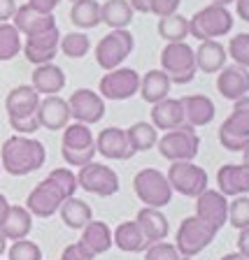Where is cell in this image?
<instances>
[{
    "label": "cell",
    "mask_w": 249,
    "mask_h": 260,
    "mask_svg": "<svg viewBox=\"0 0 249 260\" xmlns=\"http://www.w3.org/2000/svg\"><path fill=\"white\" fill-rule=\"evenodd\" d=\"M170 86H173L170 77L161 68H156V70H149L145 75H140V88H137V93H140V98L145 103L156 105L168 98Z\"/></svg>",
    "instance_id": "f1b7e54d"
},
{
    "label": "cell",
    "mask_w": 249,
    "mask_h": 260,
    "mask_svg": "<svg viewBox=\"0 0 249 260\" xmlns=\"http://www.w3.org/2000/svg\"><path fill=\"white\" fill-rule=\"evenodd\" d=\"M59 214H61V221L68 228H72V230H81L89 221H93L91 205H87V202L75 198V195H72V198H65L63 205L59 207Z\"/></svg>",
    "instance_id": "4dcf8cb0"
},
{
    "label": "cell",
    "mask_w": 249,
    "mask_h": 260,
    "mask_svg": "<svg viewBox=\"0 0 249 260\" xmlns=\"http://www.w3.org/2000/svg\"><path fill=\"white\" fill-rule=\"evenodd\" d=\"M68 107H70V119L79 121V123H87V125L98 123L105 116L103 95L91 91V88H77L68 98Z\"/></svg>",
    "instance_id": "7c38bea8"
},
{
    "label": "cell",
    "mask_w": 249,
    "mask_h": 260,
    "mask_svg": "<svg viewBox=\"0 0 249 260\" xmlns=\"http://www.w3.org/2000/svg\"><path fill=\"white\" fill-rule=\"evenodd\" d=\"M70 21L81 30L100 26V3L98 0H75L70 10Z\"/></svg>",
    "instance_id": "836d02e7"
},
{
    "label": "cell",
    "mask_w": 249,
    "mask_h": 260,
    "mask_svg": "<svg viewBox=\"0 0 249 260\" xmlns=\"http://www.w3.org/2000/svg\"><path fill=\"white\" fill-rule=\"evenodd\" d=\"M47 179L61 190V193L65 195V198H72V195L77 193V188H79V184H77V174L72 172V170H68V168L51 170Z\"/></svg>",
    "instance_id": "ab89813d"
},
{
    "label": "cell",
    "mask_w": 249,
    "mask_h": 260,
    "mask_svg": "<svg viewBox=\"0 0 249 260\" xmlns=\"http://www.w3.org/2000/svg\"><path fill=\"white\" fill-rule=\"evenodd\" d=\"M96 149H87V151H68V149H61V156L63 160L70 165V168H84L87 162H91L96 158Z\"/></svg>",
    "instance_id": "f6af8a7d"
},
{
    "label": "cell",
    "mask_w": 249,
    "mask_h": 260,
    "mask_svg": "<svg viewBox=\"0 0 249 260\" xmlns=\"http://www.w3.org/2000/svg\"><path fill=\"white\" fill-rule=\"evenodd\" d=\"M16 0H0V23L12 21V16L16 12Z\"/></svg>",
    "instance_id": "681fc988"
},
{
    "label": "cell",
    "mask_w": 249,
    "mask_h": 260,
    "mask_svg": "<svg viewBox=\"0 0 249 260\" xmlns=\"http://www.w3.org/2000/svg\"><path fill=\"white\" fill-rule=\"evenodd\" d=\"M126 137H128L130 149L135 153H140V151H149V149L156 146L158 130L152 123H147V121H137V123H133L126 130Z\"/></svg>",
    "instance_id": "e575fe53"
},
{
    "label": "cell",
    "mask_w": 249,
    "mask_h": 260,
    "mask_svg": "<svg viewBox=\"0 0 249 260\" xmlns=\"http://www.w3.org/2000/svg\"><path fill=\"white\" fill-rule=\"evenodd\" d=\"M79 244L93 255V258H96V255H103L114 246L112 230H109V225L105 221H89L87 225L81 228Z\"/></svg>",
    "instance_id": "d4e9b609"
},
{
    "label": "cell",
    "mask_w": 249,
    "mask_h": 260,
    "mask_svg": "<svg viewBox=\"0 0 249 260\" xmlns=\"http://www.w3.org/2000/svg\"><path fill=\"white\" fill-rule=\"evenodd\" d=\"M10 128L14 130V135H28L31 137L33 133H38L40 130V121H38L35 114H33V116H26V119H10Z\"/></svg>",
    "instance_id": "bcb514c9"
},
{
    "label": "cell",
    "mask_w": 249,
    "mask_h": 260,
    "mask_svg": "<svg viewBox=\"0 0 249 260\" xmlns=\"http://www.w3.org/2000/svg\"><path fill=\"white\" fill-rule=\"evenodd\" d=\"M158 35L168 42H186L189 38V19L182 14H170V16H163L158 19V26H156Z\"/></svg>",
    "instance_id": "d590c367"
},
{
    "label": "cell",
    "mask_w": 249,
    "mask_h": 260,
    "mask_svg": "<svg viewBox=\"0 0 249 260\" xmlns=\"http://www.w3.org/2000/svg\"><path fill=\"white\" fill-rule=\"evenodd\" d=\"M156 149L165 160L177 162V160H193L201 151V137L191 125H179L175 130H168L158 135Z\"/></svg>",
    "instance_id": "3957f363"
},
{
    "label": "cell",
    "mask_w": 249,
    "mask_h": 260,
    "mask_svg": "<svg viewBox=\"0 0 249 260\" xmlns=\"http://www.w3.org/2000/svg\"><path fill=\"white\" fill-rule=\"evenodd\" d=\"M135 223L149 244L163 242L170 233V223H168V218H165V214H163L161 209H154V207H142V209L137 211Z\"/></svg>",
    "instance_id": "cb8c5ba5"
},
{
    "label": "cell",
    "mask_w": 249,
    "mask_h": 260,
    "mask_svg": "<svg viewBox=\"0 0 249 260\" xmlns=\"http://www.w3.org/2000/svg\"><path fill=\"white\" fill-rule=\"evenodd\" d=\"M133 190H135L137 200L142 205L154 207V209H161V207L170 205V200H173V188H170L168 179L156 168L140 170L133 177Z\"/></svg>",
    "instance_id": "5b68a950"
},
{
    "label": "cell",
    "mask_w": 249,
    "mask_h": 260,
    "mask_svg": "<svg viewBox=\"0 0 249 260\" xmlns=\"http://www.w3.org/2000/svg\"><path fill=\"white\" fill-rule=\"evenodd\" d=\"M133 49H135V38L130 35V30L128 28H117V30H109L96 44L93 56H96V63L105 72H109L114 68H121V63L133 54Z\"/></svg>",
    "instance_id": "277c9868"
},
{
    "label": "cell",
    "mask_w": 249,
    "mask_h": 260,
    "mask_svg": "<svg viewBox=\"0 0 249 260\" xmlns=\"http://www.w3.org/2000/svg\"><path fill=\"white\" fill-rule=\"evenodd\" d=\"M61 0H28V5L33 7V10L42 12V14H54V10L59 7Z\"/></svg>",
    "instance_id": "c3c4849f"
},
{
    "label": "cell",
    "mask_w": 249,
    "mask_h": 260,
    "mask_svg": "<svg viewBox=\"0 0 249 260\" xmlns=\"http://www.w3.org/2000/svg\"><path fill=\"white\" fill-rule=\"evenodd\" d=\"M7 211H10V202H7V198L3 193H0V225H3V221H5Z\"/></svg>",
    "instance_id": "db71d44e"
},
{
    "label": "cell",
    "mask_w": 249,
    "mask_h": 260,
    "mask_svg": "<svg viewBox=\"0 0 249 260\" xmlns=\"http://www.w3.org/2000/svg\"><path fill=\"white\" fill-rule=\"evenodd\" d=\"M137 88H140V72L133 68H124V65L109 70L98 84V93L103 95V100H114V103L133 98Z\"/></svg>",
    "instance_id": "8fae6325"
},
{
    "label": "cell",
    "mask_w": 249,
    "mask_h": 260,
    "mask_svg": "<svg viewBox=\"0 0 249 260\" xmlns=\"http://www.w3.org/2000/svg\"><path fill=\"white\" fill-rule=\"evenodd\" d=\"M5 251H7V239L3 237V235H0V258L5 255Z\"/></svg>",
    "instance_id": "11a10c76"
},
{
    "label": "cell",
    "mask_w": 249,
    "mask_h": 260,
    "mask_svg": "<svg viewBox=\"0 0 249 260\" xmlns=\"http://www.w3.org/2000/svg\"><path fill=\"white\" fill-rule=\"evenodd\" d=\"M182 112H184V123L191 128H201L214 121L217 107L207 95H184L179 98Z\"/></svg>",
    "instance_id": "7402d4cb"
},
{
    "label": "cell",
    "mask_w": 249,
    "mask_h": 260,
    "mask_svg": "<svg viewBox=\"0 0 249 260\" xmlns=\"http://www.w3.org/2000/svg\"><path fill=\"white\" fill-rule=\"evenodd\" d=\"M217 91L226 100H238L249 93V70L242 65H224L217 75Z\"/></svg>",
    "instance_id": "d6986e66"
},
{
    "label": "cell",
    "mask_w": 249,
    "mask_h": 260,
    "mask_svg": "<svg viewBox=\"0 0 249 260\" xmlns=\"http://www.w3.org/2000/svg\"><path fill=\"white\" fill-rule=\"evenodd\" d=\"M89 49H91V40H89L87 32L72 30V32L61 35L59 51H63L68 58H84L89 54Z\"/></svg>",
    "instance_id": "74e56055"
},
{
    "label": "cell",
    "mask_w": 249,
    "mask_h": 260,
    "mask_svg": "<svg viewBox=\"0 0 249 260\" xmlns=\"http://www.w3.org/2000/svg\"><path fill=\"white\" fill-rule=\"evenodd\" d=\"M212 3H214V5H224V7H228L231 3H235V0H212Z\"/></svg>",
    "instance_id": "680465c9"
},
{
    "label": "cell",
    "mask_w": 249,
    "mask_h": 260,
    "mask_svg": "<svg viewBox=\"0 0 249 260\" xmlns=\"http://www.w3.org/2000/svg\"><path fill=\"white\" fill-rule=\"evenodd\" d=\"M0 170H3V168H0Z\"/></svg>",
    "instance_id": "94428289"
},
{
    "label": "cell",
    "mask_w": 249,
    "mask_h": 260,
    "mask_svg": "<svg viewBox=\"0 0 249 260\" xmlns=\"http://www.w3.org/2000/svg\"><path fill=\"white\" fill-rule=\"evenodd\" d=\"M128 5L133 7V12H140V14H149L147 0H128Z\"/></svg>",
    "instance_id": "f5cc1de1"
},
{
    "label": "cell",
    "mask_w": 249,
    "mask_h": 260,
    "mask_svg": "<svg viewBox=\"0 0 249 260\" xmlns=\"http://www.w3.org/2000/svg\"><path fill=\"white\" fill-rule=\"evenodd\" d=\"M65 195L61 193L59 188H56L49 179H42L35 188L28 193L26 198V209L31 211L33 216L38 218H49L54 216L56 211H59V207L63 205Z\"/></svg>",
    "instance_id": "5bb4252c"
},
{
    "label": "cell",
    "mask_w": 249,
    "mask_h": 260,
    "mask_svg": "<svg viewBox=\"0 0 249 260\" xmlns=\"http://www.w3.org/2000/svg\"><path fill=\"white\" fill-rule=\"evenodd\" d=\"M35 116H38V121H40V128L63 130L65 125L70 123V107H68V100H63L61 95L40 98Z\"/></svg>",
    "instance_id": "e0dca14e"
},
{
    "label": "cell",
    "mask_w": 249,
    "mask_h": 260,
    "mask_svg": "<svg viewBox=\"0 0 249 260\" xmlns=\"http://www.w3.org/2000/svg\"><path fill=\"white\" fill-rule=\"evenodd\" d=\"M33 230V214L23 205H10L5 221L0 225V235L7 242H16V239H26Z\"/></svg>",
    "instance_id": "4316f807"
},
{
    "label": "cell",
    "mask_w": 249,
    "mask_h": 260,
    "mask_svg": "<svg viewBox=\"0 0 249 260\" xmlns=\"http://www.w3.org/2000/svg\"><path fill=\"white\" fill-rule=\"evenodd\" d=\"M77 184L79 188H84L87 193L98 195V198H109L119 190V174L112 168L103 165V162H87L84 168H79L77 172Z\"/></svg>",
    "instance_id": "30bf717a"
},
{
    "label": "cell",
    "mask_w": 249,
    "mask_h": 260,
    "mask_svg": "<svg viewBox=\"0 0 249 260\" xmlns=\"http://www.w3.org/2000/svg\"><path fill=\"white\" fill-rule=\"evenodd\" d=\"M61 149L68 151H87V149H96V137L91 133V125L87 123H68L63 128V140H61Z\"/></svg>",
    "instance_id": "1f68e13d"
},
{
    "label": "cell",
    "mask_w": 249,
    "mask_h": 260,
    "mask_svg": "<svg viewBox=\"0 0 249 260\" xmlns=\"http://www.w3.org/2000/svg\"><path fill=\"white\" fill-rule=\"evenodd\" d=\"M133 7L128 5V0H107L100 5V23H107L112 30L117 28H128L133 21Z\"/></svg>",
    "instance_id": "d6a6232c"
},
{
    "label": "cell",
    "mask_w": 249,
    "mask_h": 260,
    "mask_svg": "<svg viewBox=\"0 0 249 260\" xmlns=\"http://www.w3.org/2000/svg\"><path fill=\"white\" fill-rule=\"evenodd\" d=\"M226 54L228 58H233L238 65L249 70V32H240V35L231 38V42L226 47Z\"/></svg>",
    "instance_id": "b9f144b4"
},
{
    "label": "cell",
    "mask_w": 249,
    "mask_h": 260,
    "mask_svg": "<svg viewBox=\"0 0 249 260\" xmlns=\"http://www.w3.org/2000/svg\"><path fill=\"white\" fill-rule=\"evenodd\" d=\"M238 233V253L249 260V228H242Z\"/></svg>",
    "instance_id": "f907efd6"
},
{
    "label": "cell",
    "mask_w": 249,
    "mask_h": 260,
    "mask_svg": "<svg viewBox=\"0 0 249 260\" xmlns=\"http://www.w3.org/2000/svg\"><path fill=\"white\" fill-rule=\"evenodd\" d=\"M23 49V35L12 26V21L0 23V63L12 60L21 54Z\"/></svg>",
    "instance_id": "8d00e7d4"
},
{
    "label": "cell",
    "mask_w": 249,
    "mask_h": 260,
    "mask_svg": "<svg viewBox=\"0 0 249 260\" xmlns=\"http://www.w3.org/2000/svg\"><path fill=\"white\" fill-rule=\"evenodd\" d=\"M242 162H244V165H249V144L242 149Z\"/></svg>",
    "instance_id": "6f0895ef"
},
{
    "label": "cell",
    "mask_w": 249,
    "mask_h": 260,
    "mask_svg": "<svg viewBox=\"0 0 249 260\" xmlns=\"http://www.w3.org/2000/svg\"><path fill=\"white\" fill-rule=\"evenodd\" d=\"M61 260H96V258H93V255L89 253L79 242H75V244H68V246L63 249Z\"/></svg>",
    "instance_id": "7dc6e473"
},
{
    "label": "cell",
    "mask_w": 249,
    "mask_h": 260,
    "mask_svg": "<svg viewBox=\"0 0 249 260\" xmlns=\"http://www.w3.org/2000/svg\"><path fill=\"white\" fill-rule=\"evenodd\" d=\"M72 3H75V0H72Z\"/></svg>",
    "instance_id": "91938a15"
},
{
    "label": "cell",
    "mask_w": 249,
    "mask_h": 260,
    "mask_svg": "<svg viewBox=\"0 0 249 260\" xmlns=\"http://www.w3.org/2000/svg\"><path fill=\"white\" fill-rule=\"evenodd\" d=\"M217 237V230L212 225H207L205 221L196 216H186L184 221L179 223L177 235H175V246L186 260L198 255L203 249H207Z\"/></svg>",
    "instance_id": "ba28073f"
},
{
    "label": "cell",
    "mask_w": 249,
    "mask_h": 260,
    "mask_svg": "<svg viewBox=\"0 0 249 260\" xmlns=\"http://www.w3.org/2000/svg\"><path fill=\"white\" fill-rule=\"evenodd\" d=\"M7 260H42V249L31 239H16L12 246L5 251Z\"/></svg>",
    "instance_id": "60d3db41"
},
{
    "label": "cell",
    "mask_w": 249,
    "mask_h": 260,
    "mask_svg": "<svg viewBox=\"0 0 249 260\" xmlns=\"http://www.w3.org/2000/svg\"><path fill=\"white\" fill-rule=\"evenodd\" d=\"M59 42H61V30L59 26L49 28L44 32L38 35H31L23 42V56H26L28 63L33 65H44V63H54L56 54H59Z\"/></svg>",
    "instance_id": "4fadbf2b"
},
{
    "label": "cell",
    "mask_w": 249,
    "mask_h": 260,
    "mask_svg": "<svg viewBox=\"0 0 249 260\" xmlns=\"http://www.w3.org/2000/svg\"><path fill=\"white\" fill-rule=\"evenodd\" d=\"M179 5H182V0H147V7H149V14L158 16H170V14H177Z\"/></svg>",
    "instance_id": "ee69618b"
},
{
    "label": "cell",
    "mask_w": 249,
    "mask_h": 260,
    "mask_svg": "<svg viewBox=\"0 0 249 260\" xmlns=\"http://www.w3.org/2000/svg\"><path fill=\"white\" fill-rule=\"evenodd\" d=\"M161 70L173 84H189L196 77V54L186 42H168L161 49Z\"/></svg>",
    "instance_id": "52a82bcc"
},
{
    "label": "cell",
    "mask_w": 249,
    "mask_h": 260,
    "mask_svg": "<svg viewBox=\"0 0 249 260\" xmlns=\"http://www.w3.org/2000/svg\"><path fill=\"white\" fill-rule=\"evenodd\" d=\"M47 160V149L40 140L28 135H12L0 146V168L12 177L38 172Z\"/></svg>",
    "instance_id": "6da1fadb"
},
{
    "label": "cell",
    "mask_w": 249,
    "mask_h": 260,
    "mask_svg": "<svg viewBox=\"0 0 249 260\" xmlns=\"http://www.w3.org/2000/svg\"><path fill=\"white\" fill-rule=\"evenodd\" d=\"M228 223L235 230L249 228V195H235L228 202Z\"/></svg>",
    "instance_id": "f35d334b"
},
{
    "label": "cell",
    "mask_w": 249,
    "mask_h": 260,
    "mask_svg": "<svg viewBox=\"0 0 249 260\" xmlns=\"http://www.w3.org/2000/svg\"><path fill=\"white\" fill-rule=\"evenodd\" d=\"M40 93L31 86V84H21V86H14L5 98V112L7 119H26L38 112L40 105Z\"/></svg>",
    "instance_id": "ac0fdd59"
},
{
    "label": "cell",
    "mask_w": 249,
    "mask_h": 260,
    "mask_svg": "<svg viewBox=\"0 0 249 260\" xmlns=\"http://www.w3.org/2000/svg\"><path fill=\"white\" fill-rule=\"evenodd\" d=\"M233 30V14L224 5H205L189 19V35L196 40H217L226 38Z\"/></svg>",
    "instance_id": "7a4b0ae2"
},
{
    "label": "cell",
    "mask_w": 249,
    "mask_h": 260,
    "mask_svg": "<svg viewBox=\"0 0 249 260\" xmlns=\"http://www.w3.org/2000/svg\"><path fill=\"white\" fill-rule=\"evenodd\" d=\"M219 144L228 151H242L249 144V95L233 100V112L219 128Z\"/></svg>",
    "instance_id": "8992f818"
},
{
    "label": "cell",
    "mask_w": 249,
    "mask_h": 260,
    "mask_svg": "<svg viewBox=\"0 0 249 260\" xmlns=\"http://www.w3.org/2000/svg\"><path fill=\"white\" fill-rule=\"evenodd\" d=\"M145 260H186L184 255L177 251V246L170 242H154L145 249Z\"/></svg>",
    "instance_id": "7bdbcfd3"
},
{
    "label": "cell",
    "mask_w": 249,
    "mask_h": 260,
    "mask_svg": "<svg viewBox=\"0 0 249 260\" xmlns=\"http://www.w3.org/2000/svg\"><path fill=\"white\" fill-rule=\"evenodd\" d=\"M165 179H168L173 193L177 190L179 195H184V198H193V200L207 188V181H210L207 172L201 168V165H196L193 160L170 162Z\"/></svg>",
    "instance_id": "9c48e42d"
},
{
    "label": "cell",
    "mask_w": 249,
    "mask_h": 260,
    "mask_svg": "<svg viewBox=\"0 0 249 260\" xmlns=\"http://www.w3.org/2000/svg\"><path fill=\"white\" fill-rule=\"evenodd\" d=\"M12 26L21 32L23 38H31V35H38L44 32L49 28H56V19L54 14H42V12L33 10L31 5H19L12 16Z\"/></svg>",
    "instance_id": "ffe728a7"
},
{
    "label": "cell",
    "mask_w": 249,
    "mask_h": 260,
    "mask_svg": "<svg viewBox=\"0 0 249 260\" xmlns=\"http://www.w3.org/2000/svg\"><path fill=\"white\" fill-rule=\"evenodd\" d=\"M222 260H247L244 255H240V253H228V255H224Z\"/></svg>",
    "instance_id": "9f6ffc18"
},
{
    "label": "cell",
    "mask_w": 249,
    "mask_h": 260,
    "mask_svg": "<svg viewBox=\"0 0 249 260\" xmlns=\"http://www.w3.org/2000/svg\"><path fill=\"white\" fill-rule=\"evenodd\" d=\"M217 186L219 193L226 198H235V195L249 193V165H224L217 172Z\"/></svg>",
    "instance_id": "44dd1931"
},
{
    "label": "cell",
    "mask_w": 249,
    "mask_h": 260,
    "mask_svg": "<svg viewBox=\"0 0 249 260\" xmlns=\"http://www.w3.org/2000/svg\"><path fill=\"white\" fill-rule=\"evenodd\" d=\"M196 54V70L205 72V75H214L226 65L228 54L219 40H203L201 47L193 49Z\"/></svg>",
    "instance_id": "484cf974"
},
{
    "label": "cell",
    "mask_w": 249,
    "mask_h": 260,
    "mask_svg": "<svg viewBox=\"0 0 249 260\" xmlns=\"http://www.w3.org/2000/svg\"><path fill=\"white\" fill-rule=\"evenodd\" d=\"M96 151L100 156L109 158V160H128V158L135 156V151L128 144L126 130L117 128V125H109V128L100 130V135L96 137Z\"/></svg>",
    "instance_id": "2e32d148"
},
{
    "label": "cell",
    "mask_w": 249,
    "mask_h": 260,
    "mask_svg": "<svg viewBox=\"0 0 249 260\" xmlns=\"http://www.w3.org/2000/svg\"><path fill=\"white\" fill-rule=\"evenodd\" d=\"M31 86L40 93V95H59L65 88V72L61 70L56 63H44L35 65L31 77Z\"/></svg>",
    "instance_id": "603a6c76"
},
{
    "label": "cell",
    "mask_w": 249,
    "mask_h": 260,
    "mask_svg": "<svg viewBox=\"0 0 249 260\" xmlns=\"http://www.w3.org/2000/svg\"><path fill=\"white\" fill-rule=\"evenodd\" d=\"M235 12L242 21L249 23V0H235Z\"/></svg>",
    "instance_id": "816d5d0a"
},
{
    "label": "cell",
    "mask_w": 249,
    "mask_h": 260,
    "mask_svg": "<svg viewBox=\"0 0 249 260\" xmlns=\"http://www.w3.org/2000/svg\"><path fill=\"white\" fill-rule=\"evenodd\" d=\"M149 123L156 130H163V133L184 125V112H182V105H179L177 98L168 95L165 100L152 105V121Z\"/></svg>",
    "instance_id": "83f0119b"
},
{
    "label": "cell",
    "mask_w": 249,
    "mask_h": 260,
    "mask_svg": "<svg viewBox=\"0 0 249 260\" xmlns=\"http://www.w3.org/2000/svg\"><path fill=\"white\" fill-rule=\"evenodd\" d=\"M112 242L117 249H121L124 253H145V249L149 246V242L145 239V235L140 233L135 221H124L112 230Z\"/></svg>",
    "instance_id": "f546056e"
},
{
    "label": "cell",
    "mask_w": 249,
    "mask_h": 260,
    "mask_svg": "<svg viewBox=\"0 0 249 260\" xmlns=\"http://www.w3.org/2000/svg\"><path fill=\"white\" fill-rule=\"evenodd\" d=\"M196 216L212 225L214 230H222L228 223V200L214 188H205L196 198Z\"/></svg>",
    "instance_id": "9a60e30c"
}]
</instances>
